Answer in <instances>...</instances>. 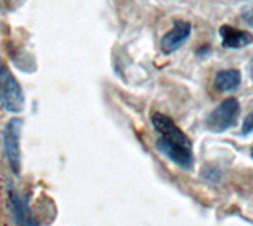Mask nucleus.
I'll list each match as a JSON object with an SVG mask.
<instances>
[{"instance_id":"f257e3e1","label":"nucleus","mask_w":253,"mask_h":226,"mask_svg":"<svg viewBox=\"0 0 253 226\" xmlns=\"http://www.w3.org/2000/svg\"><path fill=\"white\" fill-rule=\"evenodd\" d=\"M152 123L157 133L160 135L157 147L160 152L174 161L180 168H190L193 165L192 143L188 136L174 123L168 115L155 113L152 115Z\"/></svg>"},{"instance_id":"f03ea898","label":"nucleus","mask_w":253,"mask_h":226,"mask_svg":"<svg viewBox=\"0 0 253 226\" xmlns=\"http://www.w3.org/2000/svg\"><path fill=\"white\" fill-rule=\"evenodd\" d=\"M0 105L10 113H19L24 108L21 85L2 60H0Z\"/></svg>"},{"instance_id":"7ed1b4c3","label":"nucleus","mask_w":253,"mask_h":226,"mask_svg":"<svg viewBox=\"0 0 253 226\" xmlns=\"http://www.w3.org/2000/svg\"><path fill=\"white\" fill-rule=\"evenodd\" d=\"M241 113V105L236 98H228L213 109L206 119V127L211 131L221 133L228 128L236 125L237 117Z\"/></svg>"},{"instance_id":"20e7f679","label":"nucleus","mask_w":253,"mask_h":226,"mask_svg":"<svg viewBox=\"0 0 253 226\" xmlns=\"http://www.w3.org/2000/svg\"><path fill=\"white\" fill-rule=\"evenodd\" d=\"M24 120L22 119H11L8 122L3 131V147L8 163H10L11 171L18 176L21 171V131H22Z\"/></svg>"},{"instance_id":"39448f33","label":"nucleus","mask_w":253,"mask_h":226,"mask_svg":"<svg viewBox=\"0 0 253 226\" xmlns=\"http://www.w3.org/2000/svg\"><path fill=\"white\" fill-rule=\"evenodd\" d=\"M190 32H192V26H190L188 22L176 21L172 29L162 38V43H160L162 51L165 54H171L174 51H177L180 46L188 40Z\"/></svg>"},{"instance_id":"423d86ee","label":"nucleus","mask_w":253,"mask_h":226,"mask_svg":"<svg viewBox=\"0 0 253 226\" xmlns=\"http://www.w3.org/2000/svg\"><path fill=\"white\" fill-rule=\"evenodd\" d=\"M220 37H221V46L223 48H244L253 41V35L245 30L234 29L231 26H221L220 27Z\"/></svg>"},{"instance_id":"0eeeda50","label":"nucleus","mask_w":253,"mask_h":226,"mask_svg":"<svg viewBox=\"0 0 253 226\" xmlns=\"http://www.w3.org/2000/svg\"><path fill=\"white\" fill-rule=\"evenodd\" d=\"M241 72L239 70H223V72H218L215 76V81H213V85L215 89L220 92H229L234 90L236 87H239L241 84Z\"/></svg>"},{"instance_id":"6e6552de","label":"nucleus","mask_w":253,"mask_h":226,"mask_svg":"<svg viewBox=\"0 0 253 226\" xmlns=\"http://www.w3.org/2000/svg\"><path fill=\"white\" fill-rule=\"evenodd\" d=\"M253 131V113L249 114L247 117L244 120V125H242V135H249Z\"/></svg>"},{"instance_id":"1a4fd4ad","label":"nucleus","mask_w":253,"mask_h":226,"mask_svg":"<svg viewBox=\"0 0 253 226\" xmlns=\"http://www.w3.org/2000/svg\"><path fill=\"white\" fill-rule=\"evenodd\" d=\"M244 21L249 22V26L253 27V6H250V8L244 13Z\"/></svg>"},{"instance_id":"9d476101","label":"nucleus","mask_w":253,"mask_h":226,"mask_svg":"<svg viewBox=\"0 0 253 226\" xmlns=\"http://www.w3.org/2000/svg\"><path fill=\"white\" fill-rule=\"evenodd\" d=\"M252 157H253V149H252Z\"/></svg>"}]
</instances>
